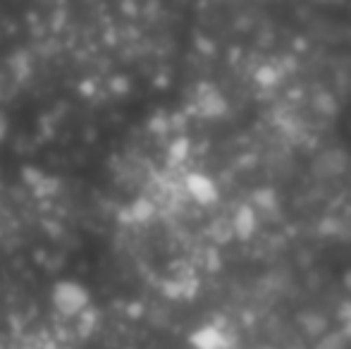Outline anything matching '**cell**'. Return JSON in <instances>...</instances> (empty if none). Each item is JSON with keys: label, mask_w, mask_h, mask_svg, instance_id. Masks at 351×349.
<instances>
[{"label": "cell", "mask_w": 351, "mask_h": 349, "mask_svg": "<svg viewBox=\"0 0 351 349\" xmlns=\"http://www.w3.org/2000/svg\"><path fill=\"white\" fill-rule=\"evenodd\" d=\"M186 189H189V194L194 196L199 204H213V201H217L215 182L201 173H194V175L186 177Z\"/></svg>", "instance_id": "6da1fadb"}, {"label": "cell", "mask_w": 351, "mask_h": 349, "mask_svg": "<svg viewBox=\"0 0 351 349\" xmlns=\"http://www.w3.org/2000/svg\"><path fill=\"white\" fill-rule=\"evenodd\" d=\"M344 168H347V156L337 149L325 151V154L318 156V160H315V173L320 177H335V175L344 173Z\"/></svg>", "instance_id": "7a4b0ae2"}, {"label": "cell", "mask_w": 351, "mask_h": 349, "mask_svg": "<svg viewBox=\"0 0 351 349\" xmlns=\"http://www.w3.org/2000/svg\"><path fill=\"white\" fill-rule=\"evenodd\" d=\"M232 230L239 239H249L256 232V210L254 206H239L234 220H232Z\"/></svg>", "instance_id": "3957f363"}, {"label": "cell", "mask_w": 351, "mask_h": 349, "mask_svg": "<svg viewBox=\"0 0 351 349\" xmlns=\"http://www.w3.org/2000/svg\"><path fill=\"white\" fill-rule=\"evenodd\" d=\"M194 345L199 349H222L227 345V340L217 328H201L194 335Z\"/></svg>", "instance_id": "277c9868"}, {"label": "cell", "mask_w": 351, "mask_h": 349, "mask_svg": "<svg viewBox=\"0 0 351 349\" xmlns=\"http://www.w3.org/2000/svg\"><path fill=\"white\" fill-rule=\"evenodd\" d=\"M347 347V340H344V335H339V333H330V335H325L323 340L315 345V349H344Z\"/></svg>", "instance_id": "5b68a950"}, {"label": "cell", "mask_w": 351, "mask_h": 349, "mask_svg": "<svg viewBox=\"0 0 351 349\" xmlns=\"http://www.w3.org/2000/svg\"><path fill=\"white\" fill-rule=\"evenodd\" d=\"M254 204H256V206H261V208L268 210L270 206H275V191H270V189L256 191V194H254Z\"/></svg>", "instance_id": "8992f818"}, {"label": "cell", "mask_w": 351, "mask_h": 349, "mask_svg": "<svg viewBox=\"0 0 351 349\" xmlns=\"http://www.w3.org/2000/svg\"><path fill=\"white\" fill-rule=\"evenodd\" d=\"M306 330L308 335H318V333L325 330V318L318 316V313H311V318H306Z\"/></svg>", "instance_id": "52a82bcc"}]
</instances>
